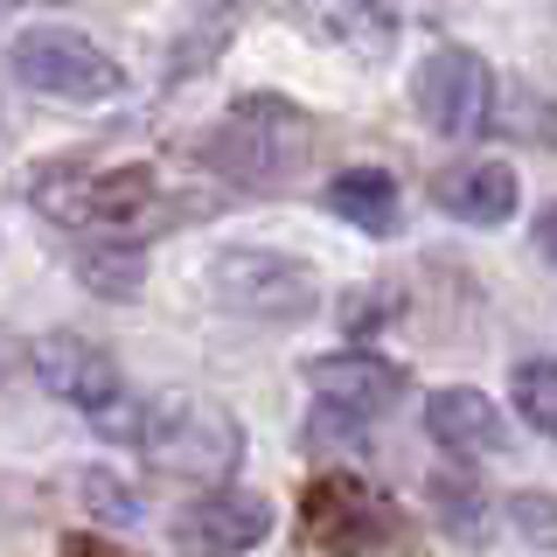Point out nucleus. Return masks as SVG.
<instances>
[{
  "label": "nucleus",
  "mask_w": 557,
  "mask_h": 557,
  "mask_svg": "<svg viewBox=\"0 0 557 557\" xmlns=\"http://www.w3.org/2000/svg\"><path fill=\"white\" fill-rule=\"evenodd\" d=\"M91 425L104 440L119 446H139L161 474L174 481H231L237 453H244V425L231 405H216V397H196V391H161V397H133L119 391L112 405L91 411Z\"/></svg>",
  "instance_id": "nucleus-1"
},
{
  "label": "nucleus",
  "mask_w": 557,
  "mask_h": 557,
  "mask_svg": "<svg viewBox=\"0 0 557 557\" xmlns=\"http://www.w3.org/2000/svg\"><path fill=\"white\" fill-rule=\"evenodd\" d=\"M8 70L22 91L57 98V104H104L126 91L119 57L70 22H22L8 35Z\"/></svg>",
  "instance_id": "nucleus-2"
},
{
  "label": "nucleus",
  "mask_w": 557,
  "mask_h": 557,
  "mask_svg": "<svg viewBox=\"0 0 557 557\" xmlns=\"http://www.w3.org/2000/svg\"><path fill=\"white\" fill-rule=\"evenodd\" d=\"M202 286L223 313H244L265 327H293L321 307V272L293 251H265V244H223L202 265Z\"/></svg>",
  "instance_id": "nucleus-3"
},
{
  "label": "nucleus",
  "mask_w": 557,
  "mask_h": 557,
  "mask_svg": "<svg viewBox=\"0 0 557 557\" xmlns=\"http://www.w3.org/2000/svg\"><path fill=\"white\" fill-rule=\"evenodd\" d=\"M35 202L49 209L57 223L84 237H147L153 223H168V196H161V174L153 168H104V174H49L42 188H35Z\"/></svg>",
  "instance_id": "nucleus-4"
},
{
  "label": "nucleus",
  "mask_w": 557,
  "mask_h": 557,
  "mask_svg": "<svg viewBox=\"0 0 557 557\" xmlns=\"http://www.w3.org/2000/svg\"><path fill=\"white\" fill-rule=\"evenodd\" d=\"M202 153L223 174L251 182V188H278V182H293V174L307 168L313 126H307L300 104H286V98H237L231 119L202 139Z\"/></svg>",
  "instance_id": "nucleus-5"
},
{
  "label": "nucleus",
  "mask_w": 557,
  "mask_h": 557,
  "mask_svg": "<svg viewBox=\"0 0 557 557\" xmlns=\"http://www.w3.org/2000/svg\"><path fill=\"white\" fill-rule=\"evenodd\" d=\"M411 112L425 119L440 139H481L487 133V112H495V77L474 49L460 42H440L425 49L411 70Z\"/></svg>",
  "instance_id": "nucleus-6"
},
{
  "label": "nucleus",
  "mask_w": 557,
  "mask_h": 557,
  "mask_svg": "<svg viewBox=\"0 0 557 557\" xmlns=\"http://www.w3.org/2000/svg\"><path fill=\"white\" fill-rule=\"evenodd\" d=\"M28 370H35V383H42L57 405L84 411V418L126 391V383H119V362L104 356L98 342L70 335V327H57V335H42V342H28Z\"/></svg>",
  "instance_id": "nucleus-7"
},
{
  "label": "nucleus",
  "mask_w": 557,
  "mask_h": 557,
  "mask_svg": "<svg viewBox=\"0 0 557 557\" xmlns=\"http://www.w3.org/2000/svg\"><path fill=\"white\" fill-rule=\"evenodd\" d=\"M313 405H335V411H356V418H383L405 397V370L397 362L370 356V348H335V356H307L300 362Z\"/></svg>",
  "instance_id": "nucleus-8"
},
{
  "label": "nucleus",
  "mask_w": 557,
  "mask_h": 557,
  "mask_svg": "<svg viewBox=\"0 0 557 557\" xmlns=\"http://www.w3.org/2000/svg\"><path fill=\"white\" fill-rule=\"evenodd\" d=\"M425 440L440 453H453V460H487V453L509 446V418L474 383H440L425 397Z\"/></svg>",
  "instance_id": "nucleus-9"
},
{
  "label": "nucleus",
  "mask_w": 557,
  "mask_h": 557,
  "mask_svg": "<svg viewBox=\"0 0 557 557\" xmlns=\"http://www.w3.org/2000/svg\"><path fill=\"white\" fill-rule=\"evenodd\" d=\"M265 530H272V502L231 481H216L202 502H188L174 516V544H188V550H251Z\"/></svg>",
  "instance_id": "nucleus-10"
},
{
  "label": "nucleus",
  "mask_w": 557,
  "mask_h": 557,
  "mask_svg": "<svg viewBox=\"0 0 557 557\" xmlns=\"http://www.w3.org/2000/svg\"><path fill=\"white\" fill-rule=\"evenodd\" d=\"M432 202L453 223H467V231H495V223H509L522 209V182L509 161H453L432 174Z\"/></svg>",
  "instance_id": "nucleus-11"
},
{
  "label": "nucleus",
  "mask_w": 557,
  "mask_h": 557,
  "mask_svg": "<svg viewBox=\"0 0 557 557\" xmlns=\"http://www.w3.org/2000/svg\"><path fill=\"white\" fill-rule=\"evenodd\" d=\"M327 209H335L342 223H356V231H370V237H391L397 223H405V196H397V182L383 168H342L335 182H327Z\"/></svg>",
  "instance_id": "nucleus-12"
},
{
  "label": "nucleus",
  "mask_w": 557,
  "mask_h": 557,
  "mask_svg": "<svg viewBox=\"0 0 557 557\" xmlns=\"http://www.w3.org/2000/svg\"><path fill=\"white\" fill-rule=\"evenodd\" d=\"M509 411L536 440H557V362L550 356H522L509 370Z\"/></svg>",
  "instance_id": "nucleus-13"
},
{
  "label": "nucleus",
  "mask_w": 557,
  "mask_h": 557,
  "mask_svg": "<svg viewBox=\"0 0 557 557\" xmlns=\"http://www.w3.org/2000/svg\"><path fill=\"white\" fill-rule=\"evenodd\" d=\"M70 487H77V502H84L98 522H112V530H139V522H147V502H139L133 487L112 474V467H84Z\"/></svg>",
  "instance_id": "nucleus-14"
},
{
  "label": "nucleus",
  "mask_w": 557,
  "mask_h": 557,
  "mask_svg": "<svg viewBox=\"0 0 557 557\" xmlns=\"http://www.w3.org/2000/svg\"><path fill=\"white\" fill-rule=\"evenodd\" d=\"M77 272L91 278V293L133 300V286H139V251H133V244H119V237H104V251H98V244H91V251H77Z\"/></svg>",
  "instance_id": "nucleus-15"
},
{
  "label": "nucleus",
  "mask_w": 557,
  "mask_h": 557,
  "mask_svg": "<svg viewBox=\"0 0 557 557\" xmlns=\"http://www.w3.org/2000/svg\"><path fill=\"white\" fill-rule=\"evenodd\" d=\"M502 516H509L516 544H530V550H557V495H544V487H516V495L502 502Z\"/></svg>",
  "instance_id": "nucleus-16"
},
{
  "label": "nucleus",
  "mask_w": 557,
  "mask_h": 557,
  "mask_svg": "<svg viewBox=\"0 0 557 557\" xmlns=\"http://www.w3.org/2000/svg\"><path fill=\"white\" fill-rule=\"evenodd\" d=\"M432 502H440V516H446V530H453V536H481V509H487V502H481L467 481L432 474Z\"/></svg>",
  "instance_id": "nucleus-17"
},
{
  "label": "nucleus",
  "mask_w": 557,
  "mask_h": 557,
  "mask_svg": "<svg viewBox=\"0 0 557 557\" xmlns=\"http://www.w3.org/2000/svg\"><path fill=\"white\" fill-rule=\"evenodd\" d=\"M536 251H544L550 265H557V202H544V209H536Z\"/></svg>",
  "instance_id": "nucleus-18"
},
{
  "label": "nucleus",
  "mask_w": 557,
  "mask_h": 557,
  "mask_svg": "<svg viewBox=\"0 0 557 557\" xmlns=\"http://www.w3.org/2000/svg\"><path fill=\"white\" fill-rule=\"evenodd\" d=\"M550 8H557V0H550Z\"/></svg>",
  "instance_id": "nucleus-19"
}]
</instances>
